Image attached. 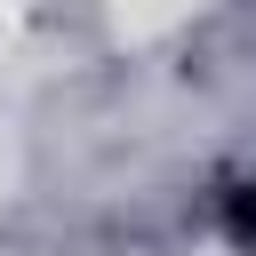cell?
Segmentation results:
<instances>
[{"mask_svg": "<svg viewBox=\"0 0 256 256\" xmlns=\"http://www.w3.org/2000/svg\"><path fill=\"white\" fill-rule=\"evenodd\" d=\"M224 224H232V240H248V248H256V184H240V192H232Z\"/></svg>", "mask_w": 256, "mask_h": 256, "instance_id": "1", "label": "cell"}]
</instances>
